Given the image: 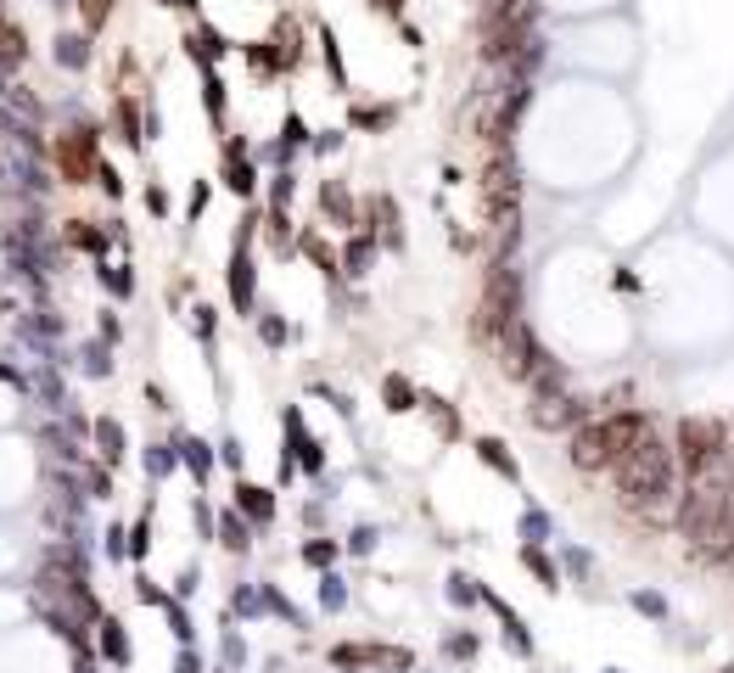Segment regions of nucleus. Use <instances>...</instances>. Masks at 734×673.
I'll list each match as a JSON object with an SVG mask.
<instances>
[{"instance_id":"6","label":"nucleus","mask_w":734,"mask_h":673,"mask_svg":"<svg viewBox=\"0 0 734 673\" xmlns=\"http://www.w3.org/2000/svg\"><path fill=\"white\" fill-rule=\"evenodd\" d=\"M57 163H62V180H68V186H85V174H90V129H73V135H62Z\"/></svg>"},{"instance_id":"12","label":"nucleus","mask_w":734,"mask_h":673,"mask_svg":"<svg viewBox=\"0 0 734 673\" xmlns=\"http://www.w3.org/2000/svg\"><path fill=\"white\" fill-rule=\"evenodd\" d=\"M522 561H527V567H533L538 578H544V584L555 589V567H550V556H544V550H533V545H527V550H522Z\"/></svg>"},{"instance_id":"15","label":"nucleus","mask_w":734,"mask_h":673,"mask_svg":"<svg viewBox=\"0 0 734 673\" xmlns=\"http://www.w3.org/2000/svg\"><path fill=\"white\" fill-rule=\"evenodd\" d=\"M68 236H73V242H79V247H101V236H96V230H85V225H73Z\"/></svg>"},{"instance_id":"14","label":"nucleus","mask_w":734,"mask_h":673,"mask_svg":"<svg viewBox=\"0 0 734 673\" xmlns=\"http://www.w3.org/2000/svg\"><path fill=\"white\" fill-rule=\"evenodd\" d=\"M325 214H342V219H348V197H342V186H325Z\"/></svg>"},{"instance_id":"17","label":"nucleus","mask_w":734,"mask_h":673,"mask_svg":"<svg viewBox=\"0 0 734 673\" xmlns=\"http://www.w3.org/2000/svg\"><path fill=\"white\" fill-rule=\"evenodd\" d=\"M723 673H734V662H729V668H723Z\"/></svg>"},{"instance_id":"9","label":"nucleus","mask_w":734,"mask_h":673,"mask_svg":"<svg viewBox=\"0 0 734 673\" xmlns=\"http://www.w3.org/2000/svg\"><path fill=\"white\" fill-rule=\"evenodd\" d=\"M17 62H23V34L0 17V68H17Z\"/></svg>"},{"instance_id":"13","label":"nucleus","mask_w":734,"mask_h":673,"mask_svg":"<svg viewBox=\"0 0 734 673\" xmlns=\"http://www.w3.org/2000/svg\"><path fill=\"white\" fill-rule=\"evenodd\" d=\"M79 6H85V29H101V23H107V6H113V0H79Z\"/></svg>"},{"instance_id":"4","label":"nucleus","mask_w":734,"mask_h":673,"mask_svg":"<svg viewBox=\"0 0 734 673\" xmlns=\"http://www.w3.org/2000/svg\"><path fill=\"white\" fill-rule=\"evenodd\" d=\"M566 460L578 466V472H611L622 460V449H617V432H611V421H583L578 432H572V449H566Z\"/></svg>"},{"instance_id":"7","label":"nucleus","mask_w":734,"mask_h":673,"mask_svg":"<svg viewBox=\"0 0 734 673\" xmlns=\"http://www.w3.org/2000/svg\"><path fill=\"white\" fill-rule=\"evenodd\" d=\"M331 657L342 662V668H359V662H387V668H404V651H382V645H337Z\"/></svg>"},{"instance_id":"10","label":"nucleus","mask_w":734,"mask_h":673,"mask_svg":"<svg viewBox=\"0 0 734 673\" xmlns=\"http://www.w3.org/2000/svg\"><path fill=\"white\" fill-rule=\"evenodd\" d=\"M477 455L488 460V466H494V472H505V477H516V460L505 455V444H499V438H482L477 444Z\"/></svg>"},{"instance_id":"16","label":"nucleus","mask_w":734,"mask_h":673,"mask_svg":"<svg viewBox=\"0 0 734 673\" xmlns=\"http://www.w3.org/2000/svg\"><path fill=\"white\" fill-rule=\"evenodd\" d=\"M370 6H382V12H398V6H404V0H370Z\"/></svg>"},{"instance_id":"3","label":"nucleus","mask_w":734,"mask_h":673,"mask_svg":"<svg viewBox=\"0 0 734 673\" xmlns=\"http://www.w3.org/2000/svg\"><path fill=\"white\" fill-rule=\"evenodd\" d=\"M516 315H522V287H516V275L505 264H494L488 270V292H482V309H477V331L482 337H499Z\"/></svg>"},{"instance_id":"5","label":"nucleus","mask_w":734,"mask_h":673,"mask_svg":"<svg viewBox=\"0 0 734 673\" xmlns=\"http://www.w3.org/2000/svg\"><path fill=\"white\" fill-rule=\"evenodd\" d=\"M499 354H505V371L516 376V382H533V376L550 365V359H544V348H538V337L527 331L522 315H516L505 331H499Z\"/></svg>"},{"instance_id":"8","label":"nucleus","mask_w":734,"mask_h":673,"mask_svg":"<svg viewBox=\"0 0 734 673\" xmlns=\"http://www.w3.org/2000/svg\"><path fill=\"white\" fill-rule=\"evenodd\" d=\"M236 494H241V511H247V516H258V522H269V511H275V500H269L264 488H253V483H241Z\"/></svg>"},{"instance_id":"1","label":"nucleus","mask_w":734,"mask_h":673,"mask_svg":"<svg viewBox=\"0 0 734 673\" xmlns=\"http://www.w3.org/2000/svg\"><path fill=\"white\" fill-rule=\"evenodd\" d=\"M617 472V494L622 505H634V511H667V505L678 500V466H673V449L656 438V432H645L628 455L611 466Z\"/></svg>"},{"instance_id":"11","label":"nucleus","mask_w":734,"mask_h":673,"mask_svg":"<svg viewBox=\"0 0 734 673\" xmlns=\"http://www.w3.org/2000/svg\"><path fill=\"white\" fill-rule=\"evenodd\" d=\"M387 410H415V387L404 376H387Z\"/></svg>"},{"instance_id":"2","label":"nucleus","mask_w":734,"mask_h":673,"mask_svg":"<svg viewBox=\"0 0 734 673\" xmlns=\"http://www.w3.org/2000/svg\"><path fill=\"white\" fill-rule=\"evenodd\" d=\"M723 455H729V432H723V421H706V416L678 421V460H684V472L690 477L712 472Z\"/></svg>"}]
</instances>
